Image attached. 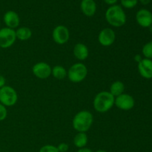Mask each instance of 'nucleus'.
Segmentation results:
<instances>
[{
    "label": "nucleus",
    "instance_id": "c756f323",
    "mask_svg": "<svg viewBox=\"0 0 152 152\" xmlns=\"http://www.w3.org/2000/svg\"><path fill=\"white\" fill-rule=\"evenodd\" d=\"M95 152H108L107 151H105V150H98V151H95Z\"/></svg>",
    "mask_w": 152,
    "mask_h": 152
},
{
    "label": "nucleus",
    "instance_id": "7c9ffc66",
    "mask_svg": "<svg viewBox=\"0 0 152 152\" xmlns=\"http://www.w3.org/2000/svg\"><path fill=\"white\" fill-rule=\"evenodd\" d=\"M0 26H1V22H0Z\"/></svg>",
    "mask_w": 152,
    "mask_h": 152
},
{
    "label": "nucleus",
    "instance_id": "bb28decb",
    "mask_svg": "<svg viewBox=\"0 0 152 152\" xmlns=\"http://www.w3.org/2000/svg\"><path fill=\"white\" fill-rule=\"evenodd\" d=\"M77 152H93V151L91 148H87V147H84V148H78Z\"/></svg>",
    "mask_w": 152,
    "mask_h": 152
},
{
    "label": "nucleus",
    "instance_id": "f257e3e1",
    "mask_svg": "<svg viewBox=\"0 0 152 152\" xmlns=\"http://www.w3.org/2000/svg\"><path fill=\"white\" fill-rule=\"evenodd\" d=\"M105 19L111 26L120 28L126 23V14L123 7L118 4L110 6L105 11Z\"/></svg>",
    "mask_w": 152,
    "mask_h": 152
},
{
    "label": "nucleus",
    "instance_id": "6e6552de",
    "mask_svg": "<svg viewBox=\"0 0 152 152\" xmlns=\"http://www.w3.org/2000/svg\"><path fill=\"white\" fill-rule=\"evenodd\" d=\"M114 105H116L117 108L123 111H129L134 107L135 100L132 95L123 93L115 97Z\"/></svg>",
    "mask_w": 152,
    "mask_h": 152
},
{
    "label": "nucleus",
    "instance_id": "a211bd4d",
    "mask_svg": "<svg viewBox=\"0 0 152 152\" xmlns=\"http://www.w3.org/2000/svg\"><path fill=\"white\" fill-rule=\"evenodd\" d=\"M124 83L122 81H120V80L114 82V83L111 85L109 88V92L114 96V97H117V96L121 95L122 94L124 93Z\"/></svg>",
    "mask_w": 152,
    "mask_h": 152
},
{
    "label": "nucleus",
    "instance_id": "6ab92c4d",
    "mask_svg": "<svg viewBox=\"0 0 152 152\" xmlns=\"http://www.w3.org/2000/svg\"><path fill=\"white\" fill-rule=\"evenodd\" d=\"M68 71L62 65H56L52 68L51 75L56 80H64L67 77Z\"/></svg>",
    "mask_w": 152,
    "mask_h": 152
},
{
    "label": "nucleus",
    "instance_id": "20e7f679",
    "mask_svg": "<svg viewBox=\"0 0 152 152\" xmlns=\"http://www.w3.org/2000/svg\"><path fill=\"white\" fill-rule=\"evenodd\" d=\"M88 68L82 62H77L71 65L68 70L67 77L73 83H80L83 82L88 76Z\"/></svg>",
    "mask_w": 152,
    "mask_h": 152
},
{
    "label": "nucleus",
    "instance_id": "f3484780",
    "mask_svg": "<svg viewBox=\"0 0 152 152\" xmlns=\"http://www.w3.org/2000/svg\"><path fill=\"white\" fill-rule=\"evenodd\" d=\"M15 31H16V39L20 41H27L32 37V31L28 27H20L16 28Z\"/></svg>",
    "mask_w": 152,
    "mask_h": 152
},
{
    "label": "nucleus",
    "instance_id": "2eb2a0df",
    "mask_svg": "<svg viewBox=\"0 0 152 152\" xmlns=\"http://www.w3.org/2000/svg\"><path fill=\"white\" fill-rule=\"evenodd\" d=\"M73 53L76 59L80 61H85L89 56L88 48L83 43H77L73 49Z\"/></svg>",
    "mask_w": 152,
    "mask_h": 152
},
{
    "label": "nucleus",
    "instance_id": "cd10ccee",
    "mask_svg": "<svg viewBox=\"0 0 152 152\" xmlns=\"http://www.w3.org/2000/svg\"><path fill=\"white\" fill-rule=\"evenodd\" d=\"M134 59L135 62H137V63H139V62L142 60V56H141V55L137 54V55H135L134 57Z\"/></svg>",
    "mask_w": 152,
    "mask_h": 152
},
{
    "label": "nucleus",
    "instance_id": "c85d7f7f",
    "mask_svg": "<svg viewBox=\"0 0 152 152\" xmlns=\"http://www.w3.org/2000/svg\"><path fill=\"white\" fill-rule=\"evenodd\" d=\"M151 0H140L141 4H143V5H147V4H148L151 2Z\"/></svg>",
    "mask_w": 152,
    "mask_h": 152
},
{
    "label": "nucleus",
    "instance_id": "9b49d317",
    "mask_svg": "<svg viewBox=\"0 0 152 152\" xmlns=\"http://www.w3.org/2000/svg\"><path fill=\"white\" fill-rule=\"evenodd\" d=\"M136 21L142 28H150L152 25V13L147 9H140L136 13Z\"/></svg>",
    "mask_w": 152,
    "mask_h": 152
},
{
    "label": "nucleus",
    "instance_id": "9d476101",
    "mask_svg": "<svg viewBox=\"0 0 152 152\" xmlns=\"http://www.w3.org/2000/svg\"><path fill=\"white\" fill-rule=\"evenodd\" d=\"M52 68L48 63L45 62H39L32 67L33 74L37 78L45 80L51 76Z\"/></svg>",
    "mask_w": 152,
    "mask_h": 152
},
{
    "label": "nucleus",
    "instance_id": "ddd939ff",
    "mask_svg": "<svg viewBox=\"0 0 152 152\" xmlns=\"http://www.w3.org/2000/svg\"><path fill=\"white\" fill-rule=\"evenodd\" d=\"M3 21L7 28L13 30L19 28L20 24V18L19 15L13 10H8L6 12L3 16Z\"/></svg>",
    "mask_w": 152,
    "mask_h": 152
},
{
    "label": "nucleus",
    "instance_id": "7ed1b4c3",
    "mask_svg": "<svg viewBox=\"0 0 152 152\" xmlns=\"http://www.w3.org/2000/svg\"><path fill=\"white\" fill-rule=\"evenodd\" d=\"M115 97L109 91H103L96 94L93 100V106L98 113L104 114L111 110L114 105Z\"/></svg>",
    "mask_w": 152,
    "mask_h": 152
},
{
    "label": "nucleus",
    "instance_id": "5701e85b",
    "mask_svg": "<svg viewBox=\"0 0 152 152\" xmlns=\"http://www.w3.org/2000/svg\"><path fill=\"white\" fill-rule=\"evenodd\" d=\"M7 117V110L4 105L0 103V122L5 120Z\"/></svg>",
    "mask_w": 152,
    "mask_h": 152
},
{
    "label": "nucleus",
    "instance_id": "0eeeda50",
    "mask_svg": "<svg viewBox=\"0 0 152 152\" xmlns=\"http://www.w3.org/2000/svg\"><path fill=\"white\" fill-rule=\"evenodd\" d=\"M52 38L54 42L58 45H64L70 39V31L66 26L57 25L52 31Z\"/></svg>",
    "mask_w": 152,
    "mask_h": 152
},
{
    "label": "nucleus",
    "instance_id": "412c9836",
    "mask_svg": "<svg viewBox=\"0 0 152 152\" xmlns=\"http://www.w3.org/2000/svg\"><path fill=\"white\" fill-rule=\"evenodd\" d=\"M121 7L127 9H132L137 4L138 0H120Z\"/></svg>",
    "mask_w": 152,
    "mask_h": 152
},
{
    "label": "nucleus",
    "instance_id": "393cba45",
    "mask_svg": "<svg viewBox=\"0 0 152 152\" xmlns=\"http://www.w3.org/2000/svg\"><path fill=\"white\" fill-rule=\"evenodd\" d=\"M5 83H6L5 78H4V76L1 75V74H0V88L2 87H4V86H6Z\"/></svg>",
    "mask_w": 152,
    "mask_h": 152
},
{
    "label": "nucleus",
    "instance_id": "423d86ee",
    "mask_svg": "<svg viewBox=\"0 0 152 152\" xmlns=\"http://www.w3.org/2000/svg\"><path fill=\"white\" fill-rule=\"evenodd\" d=\"M16 31L11 28H0V48L7 49L13 45L16 41Z\"/></svg>",
    "mask_w": 152,
    "mask_h": 152
},
{
    "label": "nucleus",
    "instance_id": "b1692460",
    "mask_svg": "<svg viewBox=\"0 0 152 152\" xmlns=\"http://www.w3.org/2000/svg\"><path fill=\"white\" fill-rule=\"evenodd\" d=\"M56 147H57L59 152H67L69 149V145L65 142H61Z\"/></svg>",
    "mask_w": 152,
    "mask_h": 152
},
{
    "label": "nucleus",
    "instance_id": "39448f33",
    "mask_svg": "<svg viewBox=\"0 0 152 152\" xmlns=\"http://www.w3.org/2000/svg\"><path fill=\"white\" fill-rule=\"evenodd\" d=\"M18 101V94L13 87L4 86L0 88V103L7 108L16 105Z\"/></svg>",
    "mask_w": 152,
    "mask_h": 152
},
{
    "label": "nucleus",
    "instance_id": "a878e982",
    "mask_svg": "<svg viewBox=\"0 0 152 152\" xmlns=\"http://www.w3.org/2000/svg\"><path fill=\"white\" fill-rule=\"evenodd\" d=\"M117 1H118V0H104V1H105L107 4H109L110 6L114 5V4H117Z\"/></svg>",
    "mask_w": 152,
    "mask_h": 152
},
{
    "label": "nucleus",
    "instance_id": "dca6fc26",
    "mask_svg": "<svg viewBox=\"0 0 152 152\" xmlns=\"http://www.w3.org/2000/svg\"><path fill=\"white\" fill-rule=\"evenodd\" d=\"M88 142V137L87 134L84 132H77L73 140L74 145L78 148L86 147Z\"/></svg>",
    "mask_w": 152,
    "mask_h": 152
},
{
    "label": "nucleus",
    "instance_id": "aec40b11",
    "mask_svg": "<svg viewBox=\"0 0 152 152\" xmlns=\"http://www.w3.org/2000/svg\"><path fill=\"white\" fill-rule=\"evenodd\" d=\"M142 53L145 59H152V41L144 45L142 48Z\"/></svg>",
    "mask_w": 152,
    "mask_h": 152
},
{
    "label": "nucleus",
    "instance_id": "4468645a",
    "mask_svg": "<svg viewBox=\"0 0 152 152\" xmlns=\"http://www.w3.org/2000/svg\"><path fill=\"white\" fill-rule=\"evenodd\" d=\"M80 9L85 16L91 17L96 13V4L94 0H82Z\"/></svg>",
    "mask_w": 152,
    "mask_h": 152
},
{
    "label": "nucleus",
    "instance_id": "4be33fe9",
    "mask_svg": "<svg viewBox=\"0 0 152 152\" xmlns=\"http://www.w3.org/2000/svg\"><path fill=\"white\" fill-rule=\"evenodd\" d=\"M39 152H59L57 147L53 145H45L40 148Z\"/></svg>",
    "mask_w": 152,
    "mask_h": 152
},
{
    "label": "nucleus",
    "instance_id": "f8f14e48",
    "mask_svg": "<svg viewBox=\"0 0 152 152\" xmlns=\"http://www.w3.org/2000/svg\"><path fill=\"white\" fill-rule=\"evenodd\" d=\"M137 69L142 78L151 80L152 79V59H142L138 63Z\"/></svg>",
    "mask_w": 152,
    "mask_h": 152
},
{
    "label": "nucleus",
    "instance_id": "f03ea898",
    "mask_svg": "<svg viewBox=\"0 0 152 152\" xmlns=\"http://www.w3.org/2000/svg\"><path fill=\"white\" fill-rule=\"evenodd\" d=\"M93 123V114L87 110H83L77 112L72 120L73 128L77 132L86 133L91 128Z\"/></svg>",
    "mask_w": 152,
    "mask_h": 152
},
{
    "label": "nucleus",
    "instance_id": "1a4fd4ad",
    "mask_svg": "<svg viewBox=\"0 0 152 152\" xmlns=\"http://www.w3.org/2000/svg\"><path fill=\"white\" fill-rule=\"evenodd\" d=\"M97 39L101 45L103 47H109L115 42L116 33L111 28H103L99 31Z\"/></svg>",
    "mask_w": 152,
    "mask_h": 152
}]
</instances>
